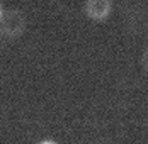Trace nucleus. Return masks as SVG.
<instances>
[{"mask_svg":"<svg viewBox=\"0 0 148 144\" xmlns=\"http://www.w3.org/2000/svg\"><path fill=\"white\" fill-rule=\"evenodd\" d=\"M26 15L21 10L12 9V10H5V15L0 22V34L5 39H17L24 34L26 31Z\"/></svg>","mask_w":148,"mask_h":144,"instance_id":"nucleus-1","label":"nucleus"},{"mask_svg":"<svg viewBox=\"0 0 148 144\" xmlns=\"http://www.w3.org/2000/svg\"><path fill=\"white\" fill-rule=\"evenodd\" d=\"M112 12V0H85L84 2V14L90 20L102 22Z\"/></svg>","mask_w":148,"mask_h":144,"instance_id":"nucleus-2","label":"nucleus"},{"mask_svg":"<svg viewBox=\"0 0 148 144\" xmlns=\"http://www.w3.org/2000/svg\"><path fill=\"white\" fill-rule=\"evenodd\" d=\"M140 63H141V68H143V70L148 73V46L145 48V51H143V54H141Z\"/></svg>","mask_w":148,"mask_h":144,"instance_id":"nucleus-3","label":"nucleus"},{"mask_svg":"<svg viewBox=\"0 0 148 144\" xmlns=\"http://www.w3.org/2000/svg\"><path fill=\"white\" fill-rule=\"evenodd\" d=\"M90 144H114L111 139H107V137H99V139H95V141H92Z\"/></svg>","mask_w":148,"mask_h":144,"instance_id":"nucleus-4","label":"nucleus"},{"mask_svg":"<svg viewBox=\"0 0 148 144\" xmlns=\"http://www.w3.org/2000/svg\"><path fill=\"white\" fill-rule=\"evenodd\" d=\"M3 15H5V9H3V5H2V2H0V22H2Z\"/></svg>","mask_w":148,"mask_h":144,"instance_id":"nucleus-5","label":"nucleus"},{"mask_svg":"<svg viewBox=\"0 0 148 144\" xmlns=\"http://www.w3.org/2000/svg\"><path fill=\"white\" fill-rule=\"evenodd\" d=\"M39 144H56L55 141H49V139H46V141H41Z\"/></svg>","mask_w":148,"mask_h":144,"instance_id":"nucleus-6","label":"nucleus"}]
</instances>
